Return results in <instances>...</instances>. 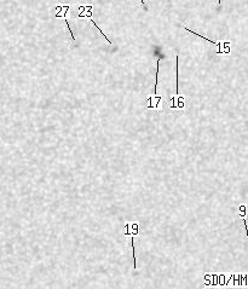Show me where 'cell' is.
Instances as JSON below:
<instances>
[{"label": "cell", "instance_id": "cell-1", "mask_svg": "<svg viewBox=\"0 0 248 289\" xmlns=\"http://www.w3.org/2000/svg\"><path fill=\"white\" fill-rule=\"evenodd\" d=\"M177 60H178V56H177ZM177 93H178V62H177Z\"/></svg>", "mask_w": 248, "mask_h": 289}, {"label": "cell", "instance_id": "cell-2", "mask_svg": "<svg viewBox=\"0 0 248 289\" xmlns=\"http://www.w3.org/2000/svg\"><path fill=\"white\" fill-rule=\"evenodd\" d=\"M221 3V0H218V4H220Z\"/></svg>", "mask_w": 248, "mask_h": 289}]
</instances>
